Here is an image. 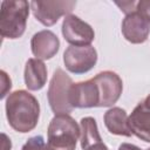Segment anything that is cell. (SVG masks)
I'll return each instance as SVG.
<instances>
[{
  "label": "cell",
  "instance_id": "cell-1",
  "mask_svg": "<svg viewBox=\"0 0 150 150\" xmlns=\"http://www.w3.org/2000/svg\"><path fill=\"white\" fill-rule=\"evenodd\" d=\"M6 116L12 129L21 134L29 132L40 118L39 101L27 90H15L6 100Z\"/></svg>",
  "mask_w": 150,
  "mask_h": 150
},
{
  "label": "cell",
  "instance_id": "cell-2",
  "mask_svg": "<svg viewBox=\"0 0 150 150\" xmlns=\"http://www.w3.org/2000/svg\"><path fill=\"white\" fill-rule=\"evenodd\" d=\"M29 7L25 0H5L0 9V34L7 39H19L23 35L29 15Z\"/></svg>",
  "mask_w": 150,
  "mask_h": 150
},
{
  "label": "cell",
  "instance_id": "cell-3",
  "mask_svg": "<svg viewBox=\"0 0 150 150\" xmlns=\"http://www.w3.org/2000/svg\"><path fill=\"white\" fill-rule=\"evenodd\" d=\"M49 150H75L76 142L81 135L77 122L70 115H55L48 125Z\"/></svg>",
  "mask_w": 150,
  "mask_h": 150
},
{
  "label": "cell",
  "instance_id": "cell-4",
  "mask_svg": "<svg viewBox=\"0 0 150 150\" xmlns=\"http://www.w3.org/2000/svg\"><path fill=\"white\" fill-rule=\"evenodd\" d=\"M71 77L61 68H56L54 71L47 91V98L52 111L55 115H69L73 111V107L69 101V91L73 86Z\"/></svg>",
  "mask_w": 150,
  "mask_h": 150
},
{
  "label": "cell",
  "instance_id": "cell-5",
  "mask_svg": "<svg viewBox=\"0 0 150 150\" xmlns=\"http://www.w3.org/2000/svg\"><path fill=\"white\" fill-rule=\"evenodd\" d=\"M76 6V1L66 0V1H41L34 0L30 2V9L34 18L42 23L43 26L50 27L55 25L59 19L63 15L70 14V12Z\"/></svg>",
  "mask_w": 150,
  "mask_h": 150
},
{
  "label": "cell",
  "instance_id": "cell-6",
  "mask_svg": "<svg viewBox=\"0 0 150 150\" xmlns=\"http://www.w3.org/2000/svg\"><path fill=\"white\" fill-rule=\"evenodd\" d=\"M97 62V52L90 46H69L63 53V63L73 74H84L91 70Z\"/></svg>",
  "mask_w": 150,
  "mask_h": 150
},
{
  "label": "cell",
  "instance_id": "cell-7",
  "mask_svg": "<svg viewBox=\"0 0 150 150\" xmlns=\"http://www.w3.org/2000/svg\"><path fill=\"white\" fill-rule=\"evenodd\" d=\"M61 32L64 40L70 43V46H90L95 39L93 27L74 14L64 16Z\"/></svg>",
  "mask_w": 150,
  "mask_h": 150
},
{
  "label": "cell",
  "instance_id": "cell-8",
  "mask_svg": "<svg viewBox=\"0 0 150 150\" xmlns=\"http://www.w3.org/2000/svg\"><path fill=\"white\" fill-rule=\"evenodd\" d=\"M97 86L100 95V107L114 105L122 95L123 82L118 74L111 70H104L93 77Z\"/></svg>",
  "mask_w": 150,
  "mask_h": 150
},
{
  "label": "cell",
  "instance_id": "cell-9",
  "mask_svg": "<svg viewBox=\"0 0 150 150\" xmlns=\"http://www.w3.org/2000/svg\"><path fill=\"white\" fill-rule=\"evenodd\" d=\"M69 101L73 108L100 107V95L95 81L90 79L73 83L69 91Z\"/></svg>",
  "mask_w": 150,
  "mask_h": 150
},
{
  "label": "cell",
  "instance_id": "cell-10",
  "mask_svg": "<svg viewBox=\"0 0 150 150\" xmlns=\"http://www.w3.org/2000/svg\"><path fill=\"white\" fill-rule=\"evenodd\" d=\"M122 34L131 43L138 45L148 40L150 34V22L137 11L129 13L122 21Z\"/></svg>",
  "mask_w": 150,
  "mask_h": 150
},
{
  "label": "cell",
  "instance_id": "cell-11",
  "mask_svg": "<svg viewBox=\"0 0 150 150\" xmlns=\"http://www.w3.org/2000/svg\"><path fill=\"white\" fill-rule=\"evenodd\" d=\"M33 55L39 60H49L55 56L60 49V40L55 33L43 29L35 33L30 40Z\"/></svg>",
  "mask_w": 150,
  "mask_h": 150
},
{
  "label": "cell",
  "instance_id": "cell-12",
  "mask_svg": "<svg viewBox=\"0 0 150 150\" xmlns=\"http://www.w3.org/2000/svg\"><path fill=\"white\" fill-rule=\"evenodd\" d=\"M129 125L132 135L150 143V107L144 101L138 103L131 111Z\"/></svg>",
  "mask_w": 150,
  "mask_h": 150
},
{
  "label": "cell",
  "instance_id": "cell-13",
  "mask_svg": "<svg viewBox=\"0 0 150 150\" xmlns=\"http://www.w3.org/2000/svg\"><path fill=\"white\" fill-rule=\"evenodd\" d=\"M103 122L108 131L112 135L127 136L132 135L129 125V116L127 111L120 107H112L104 112Z\"/></svg>",
  "mask_w": 150,
  "mask_h": 150
},
{
  "label": "cell",
  "instance_id": "cell-14",
  "mask_svg": "<svg viewBox=\"0 0 150 150\" xmlns=\"http://www.w3.org/2000/svg\"><path fill=\"white\" fill-rule=\"evenodd\" d=\"M25 84L28 90H40L47 82V67L42 60L36 57L28 59L25 66Z\"/></svg>",
  "mask_w": 150,
  "mask_h": 150
},
{
  "label": "cell",
  "instance_id": "cell-15",
  "mask_svg": "<svg viewBox=\"0 0 150 150\" xmlns=\"http://www.w3.org/2000/svg\"><path fill=\"white\" fill-rule=\"evenodd\" d=\"M80 129H81V148L87 150L91 145L102 142V137L98 132L97 123L94 117L87 116L80 121Z\"/></svg>",
  "mask_w": 150,
  "mask_h": 150
},
{
  "label": "cell",
  "instance_id": "cell-16",
  "mask_svg": "<svg viewBox=\"0 0 150 150\" xmlns=\"http://www.w3.org/2000/svg\"><path fill=\"white\" fill-rule=\"evenodd\" d=\"M21 150H49L48 144H46L43 136L38 135L27 139V142L22 145Z\"/></svg>",
  "mask_w": 150,
  "mask_h": 150
},
{
  "label": "cell",
  "instance_id": "cell-17",
  "mask_svg": "<svg viewBox=\"0 0 150 150\" xmlns=\"http://www.w3.org/2000/svg\"><path fill=\"white\" fill-rule=\"evenodd\" d=\"M136 11L150 22V0H139V1H137Z\"/></svg>",
  "mask_w": 150,
  "mask_h": 150
},
{
  "label": "cell",
  "instance_id": "cell-18",
  "mask_svg": "<svg viewBox=\"0 0 150 150\" xmlns=\"http://www.w3.org/2000/svg\"><path fill=\"white\" fill-rule=\"evenodd\" d=\"M115 4H116V5L121 8V11H122L123 13H125V15H127V14L132 13V12H135V11H136L137 1H122V2L116 1Z\"/></svg>",
  "mask_w": 150,
  "mask_h": 150
},
{
  "label": "cell",
  "instance_id": "cell-19",
  "mask_svg": "<svg viewBox=\"0 0 150 150\" xmlns=\"http://www.w3.org/2000/svg\"><path fill=\"white\" fill-rule=\"evenodd\" d=\"M118 150H142L141 148H138L135 144H130V143H122L118 146Z\"/></svg>",
  "mask_w": 150,
  "mask_h": 150
},
{
  "label": "cell",
  "instance_id": "cell-20",
  "mask_svg": "<svg viewBox=\"0 0 150 150\" xmlns=\"http://www.w3.org/2000/svg\"><path fill=\"white\" fill-rule=\"evenodd\" d=\"M87 150H109V148H108L103 142H100V143H96V144L91 145V146L88 148Z\"/></svg>",
  "mask_w": 150,
  "mask_h": 150
},
{
  "label": "cell",
  "instance_id": "cell-21",
  "mask_svg": "<svg viewBox=\"0 0 150 150\" xmlns=\"http://www.w3.org/2000/svg\"><path fill=\"white\" fill-rule=\"evenodd\" d=\"M144 102H145V103H146V104H148V105L150 107V94H149V95H148V96L145 97V100H144Z\"/></svg>",
  "mask_w": 150,
  "mask_h": 150
},
{
  "label": "cell",
  "instance_id": "cell-22",
  "mask_svg": "<svg viewBox=\"0 0 150 150\" xmlns=\"http://www.w3.org/2000/svg\"><path fill=\"white\" fill-rule=\"evenodd\" d=\"M146 150H150V148H148V149H146Z\"/></svg>",
  "mask_w": 150,
  "mask_h": 150
}]
</instances>
